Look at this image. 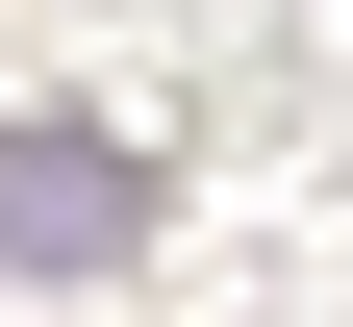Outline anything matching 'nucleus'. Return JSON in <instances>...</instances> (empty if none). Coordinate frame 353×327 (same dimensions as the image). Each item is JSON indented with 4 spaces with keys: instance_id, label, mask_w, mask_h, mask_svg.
<instances>
[{
    "instance_id": "1",
    "label": "nucleus",
    "mask_w": 353,
    "mask_h": 327,
    "mask_svg": "<svg viewBox=\"0 0 353 327\" xmlns=\"http://www.w3.org/2000/svg\"><path fill=\"white\" fill-rule=\"evenodd\" d=\"M152 252V151L126 126H0V277H101Z\"/></svg>"
}]
</instances>
